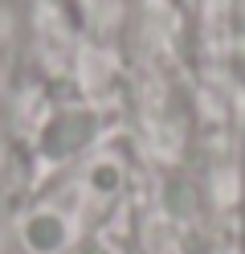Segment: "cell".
Returning <instances> with one entry per match:
<instances>
[{"mask_svg":"<svg viewBox=\"0 0 245 254\" xmlns=\"http://www.w3.org/2000/svg\"><path fill=\"white\" fill-rule=\"evenodd\" d=\"M74 254H114V246L106 242V238H94L90 234V238H82V242L74 246Z\"/></svg>","mask_w":245,"mask_h":254,"instance_id":"obj_3","label":"cell"},{"mask_svg":"<svg viewBox=\"0 0 245 254\" xmlns=\"http://www.w3.org/2000/svg\"><path fill=\"white\" fill-rule=\"evenodd\" d=\"M127 185V168L119 156H94V160L82 168V189L94 197V201H114Z\"/></svg>","mask_w":245,"mask_h":254,"instance_id":"obj_2","label":"cell"},{"mask_svg":"<svg viewBox=\"0 0 245 254\" xmlns=\"http://www.w3.org/2000/svg\"><path fill=\"white\" fill-rule=\"evenodd\" d=\"M74 242V221L57 205H37L21 221V246L29 254H65Z\"/></svg>","mask_w":245,"mask_h":254,"instance_id":"obj_1","label":"cell"}]
</instances>
